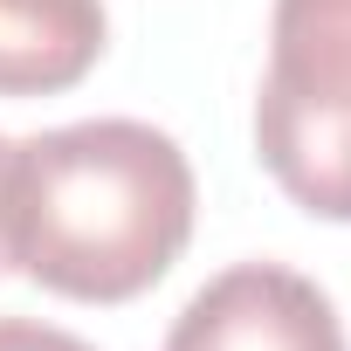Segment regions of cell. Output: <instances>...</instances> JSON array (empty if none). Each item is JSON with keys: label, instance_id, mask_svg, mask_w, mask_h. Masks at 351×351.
Here are the masks:
<instances>
[{"label": "cell", "instance_id": "6da1fadb", "mask_svg": "<svg viewBox=\"0 0 351 351\" xmlns=\"http://www.w3.org/2000/svg\"><path fill=\"white\" fill-rule=\"evenodd\" d=\"M193 165L138 117H83L8 152V262L69 303H131L193 241Z\"/></svg>", "mask_w": 351, "mask_h": 351}, {"label": "cell", "instance_id": "5b68a950", "mask_svg": "<svg viewBox=\"0 0 351 351\" xmlns=\"http://www.w3.org/2000/svg\"><path fill=\"white\" fill-rule=\"evenodd\" d=\"M0 351H97V344H83L76 330L35 324V317H0Z\"/></svg>", "mask_w": 351, "mask_h": 351}, {"label": "cell", "instance_id": "7a4b0ae2", "mask_svg": "<svg viewBox=\"0 0 351 351\" xmlns=\"http://www.w3.org/2000/svg\"><path fill=\"white\" fill-rule=\"evenodd\" d=\"M255 152L303 214L351 221V0H276Z\"/></svg>", "mask_w": 351, "mask_h": 351}, {"label": "cell", "instance_id": "8992f818", "mask_svg": "<svg viewBox=\"0 0 351 351\" xmlns=\"http://www.w3.org/2000/svg\"><path fill=\"white\" fill-rule=\"evenodd\" d=\"M8 152H14V145L0 138V186H8ZM0 269H8V228H0Z\"/></svg>", "mask_w": 351, "mask_h": 351}, {"label": "cell", "instance_id": "3957f363", "mask_svg": "<svg viewBox=\"0 0 351 351\" xmlns=\"http://www.w3.org/2000/svg\"><path fill=\"white\" fill-rule=\"evenodd\" d=\"M165 351H351L330 296L282 262H234L172 317Z\"/></svg>", "mask_w": 351, "mask_h": 351}, {"label": "cell", "instance_id": "277c9868", "mask_svg": "<svg viewBox=\"0 0 351 351\" xmlns=\"http://www.w3.org/2000/svg\"><path fill=\"white\" fill-rule=\"evenodd\" d=\"M104 0H0V97L76 90L104 56Z\"/></svg>", "mask_w": 351, "mask_h": 351}]
</instances>
